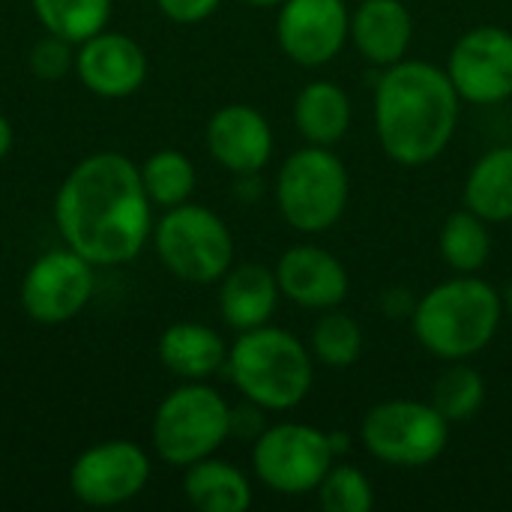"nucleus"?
I'll list each match as a JSON object with an SVG mask.
<instances>
[{
    "instance_id": "nucleus-1",
    "label": "nucleus",
    "mask_w": 512,
    "mask_h": 512,
    "mask_svg": "<svg viewBox=\"0 0 512 512\" xmlns=\"http://www.w3.org/2000/svg\"><path fill=\"white\" fill-rule=\"evenodd\" d=\"M153 201L144 192L141 168L123 153H93L60 183L54 222L69 249L93 267H114L138 258L153 234Z\"/></svg>"
},
{
    "instance_id": "nucleus-2",
    "label": "nucleus",
    "mask_w": 512,
    "mask_h": 512,
    "mask_svg": "<svg viewBox=\"0 0 512 512\" xmlns=\"http://www.w3.org/2000/svg\"><path fill=\"white\" fill-rule=\"evenodd\" d=\"M462 99L447 69L429 60H399L375 84V135L390 162L423 168L456 135Z\"/></svg>"
},
{
    "instance_id": "nucleus-3",
    "label": "nucleus",
    "mask_w": 512,
    "mask_h": 512,
    "mask_svg": "<svg viewBox=\"0 0 512 512\" xmlns=\"http://www.w3.org/2000/svg\"><path fill=\"white\" fill-rule=\"evenodd\" d=\"M504 297L477 273H459L429 288L411 312L417 342L438 360L456 363L486 351L501 327Z\"/></svg>"
},
{
    "instance_id": "nucleus-4",
    "label": "nucleus",
    "mask_w": 512,
    "mask_h": 512,
    "mask_svg": "<svg viewBox=\"0 0 512 512\" xmlns=\"http://www.w3.org/2000/svg\"><path fill=\"white\" fill-rule=\"evenodd\" d=\"M315 357L294 333L282 327L243 330L228 348V375L240 396L264 411L297 408L315 378Z\"/></svg>"
},
{
    "instance_id": "nucleus-5",
    "label": "nucleus",
    "mask_w": 512,
    "mask_h": 512,
    "mask_svg": "<svg viewBox=\"0 0 512 512\" xmlns=\"http://www.w3.org/2000/svg\"><path fill=\"white\" fill-rule=\"evenodd\" d=\"M348 168L333 147L306 144L294 150L276 174V204L282 219L303 234L330 231L348 207Z\"/></svg>"
},
{
    "instance_id": "nucleus-6",
    "label": "nucleus",
    "mask_w": 512,
    "mask_h": 512,
    "mask_svg": "<svg viewBox=\"0 0 512 512\" xmlns=\"http://www.w3.org/2000/svg\"><path fill=\"white\" fill-rule=\"evenodd\" d=\"M150 432L168 465L189 468L231 438V405L213 387L189 381L159 402Z\"/></svg>"
},
{
    "instance_id": "nucleus-7",
    "label": "nucleus",
    "mask_w": 512,
    "mask_h": 512,
    "mask_svg": "<svg viewBox=\"0 0 512 512\" xmlns=\"http://www.w3.org/2000/svg\"><path fill=\"white\" fill-rule=\"evenodd\" d=\"M153 246L171 276L192 285L219 282L234 264V237L207 207L180 204L165 210L153 228Z\"/></svg>"
},
{
    "instance_id": "nucleus-8",
    "label": "nucleus",
    "mask_w": 512,
    "mask_h": 512,
    "mask_svg": "<svg viewBox=\"0 0 512 512\" xmlns=\"http://www.w3.org/2000/svg\"><path fill=\"white\" fill-rule=\"evenodd\" d=\"M366 453L393 468H426L447 450L450 423L432 402L390 399L366 411L360 423Z\"/></svg>"
},
{
    "instance_id": "nucleus-9",
    "label": "nucleus",
    "mask_w": 512,
    "mask_h": 512,
    "mask_svg": "<svg viewBox=\"0 0 512 512\" xmlns=\"http://www.w3.org/2000/svg\"><path fill=\"white\" fill-rule=\"evenodd\" d=\"M333 462L330 435L309 423H276L252 441L255 477L276 495H312Z\"/></svg>"
},
{
    "instance_id": "nucleus-10",
    "label": "nucleus",
    "mask_w": 512,
    "mask_h": 512,
    "mask_svg": "<svg viewBox=\"0 0 512 512\" xmlns=\"http://www.w3.org/2000/svg\"><path fill=\"white\" fill-rule=\"evenodd\" d=\"M93 264L75 249L45 252L21 279V309L30 321L57 327L72 321L93 297Z\"/></svg>"
},
{
    "instance_id": "nucleus-11",
    "label": "nucleus",
    "mask_w": 512,
    "mask_h": 512,
    "mask_svg": "<svg viewBox=\"0 0 512 512\" xmlns=\"http://www.w3.org/2000/svg\"><path fill=\"white\" fill-rule=\"evenodd\" d=\"M444 69L462 102H507L512 96V33L498 24H483L462 33Z\"/></svg>"
},
{
    "instance_id": "nucleus-12",
    "label": "nucleus",
    "mask_w": 512,
    "mask_h": 512,
    "mask_svg": "<svg viewBox=\"0 0 512 512\" xmlns=\"http://www.w3.org/2000/svg\"><path fill=\"white\" fill-rule=\"evenodd\" d=\"M150 459L132 441H105L84 450L72 471L69 489L84 507H120L144 492Z\"/></svg>"
},
{
    "instance_id": "nucleus-13",
    "label": "nucleus",
    "mask_w": 512,
    "mask_h": 512,
    "mask_svg": "<svg viewBox=\"0 0 512 512\" xmlns=\"http://www.w3.org/2000/svg\"><path fill=\"white\" fill-rule=\"evenodd\" d=\"M276 39L297 66H327L351 39V9L345 0H285L276 15Z\"/></svg>"
},
{
    "instance_id": "nucleus-14",
    "label": "nucleus",
    "mask_w": 512,
    "mask_h": 512,
    "mask_svg": "<svg viewBox=\"0 0 512 512\" xmlns=\"http://www.w3.org/2000/svg\"><path fill=\"white\" fill-rule=\"evenodd\" d=\"M276 279L282 297L312 312H327L342 306L351 288L345 264L333 252L315 243H300L285 249L282 258L276 261Z\"/></svg>"
},
{
    "instance_id": "nucleus-15",
    "label": "nucleus",
    "mask_w": 512,
    "mask_h": 512,
    "mask_svg": "<svg viewBox=\"0 0 512 512\" xmlns=\"http://www.w3.org/2000/svg\"><path fill=\"white\" fill-rule=\"evenodd\" d=\"M210 156L231 174L255 177L273 156V129L267 117L243 102L222 105L204 132Z\"/></svg>"
},
{
    "instance_id": "nucleus-16",
    "label": "nucleus",
    "mask_w": 512,
    "mask_h": 512,
    "mask_svg": "<svg viewBox=\"0 0 512 512\" xmlns=\"http://www.w3.org/2000/svg\"><path fill=\"white\" fill-rule=\"evenodd\" d=\"M75 72L90 93L123 99L144 84L147 54L132 36L102 30L81 42V51L75 54Z\"/></svg>"
},
{
    "instance_id": "nucleus-17",
    "label": "nucleus",
    "mask_w": 512,
    "mask_h": 512,
    "mask_svg": "<svg viewBox=\"0 0 512 512\" xmlns=\"http://www.w3.org/2000/svg\"><path fill=\"white\" fill-rule=\"evenodd\" d=\"M411 39L414 15L402 0H363L351 12V42L378 69L405 60Z\"/></svg>"
},
{
    "instance_id": "nucleus-18",
    "label": "nucleus",
    "mask_w": 512,
    "mask_h": 512,
    "mask_svg": "<svg viewBox=\"0 0 512 512\" xmlns=\"http://www.w3.org/2000/svg\"><path fill=\"white\" fill-rule=\"evenodd\" d=\"M219 282V312L228 327L243 333L270 324L282 297L276 270L255 261L237 267L231 264V270Z\"/></svg>"
},
{
    "instance_id": "nucleus-19",
    "label": "nucleus",
    "mask_w": 512,
    "mask_h": 512,
    "mask_svg": "<svg viewBox=\"0 0 512 512\" xmlns=\"http://www.w3.org/2000/svg\"><path fill=\"white\" fill-rule=\"evenodd\" d=\"M159 360L183 381H204L228 363V348L213 327L177 321L159 336Z\"/></svg>"
},
{
    "instance_id": "nucleus-20",
    "label": "nucleus",
    "mask_w": 512,
    "mask_h": 512,
    "mask_svg": "<svg viewBox=\"0 0 512 512\" xmlns=\"http://www.w3.org/2000/svg\"><path fill=\"white\" fill-rule=\"evenodd\" d=\"M294 123L309 144L333 147L351 129V96L336 81H309L294 99Z\"/></svg>"
},
{
    "instance_id": "nucleus-21",
    "label": "nucleus",
    "mask_w": 512,
    "mask_h": 512,
    "mask_svg": "<svg viewBox=\"0 0 512 512\" xmlns=\"http://www.w3.org/2000/svg\"><path fill=\"white\" fill-rule=\"evenodd\" d=\"M462 201L489 225L512 219V144L486 150L465 177Z\"/></svg>"
},
{
    "instance_id": "nucleus-22",
    "label": "nucleus",
    "mask_w": 512,
    "mask_h": 512,
    "mask_svg": "<svg viewBox=\"0 0 512 512\" xmlns=\"http://www.w3.org/2000/svg\"><path fill=\"white\" fill-rule=\"evenodd\" d=\"M183 492L189 504L201 512H243L252 507L249 477L222 459H201L186 468Z\"/></svg>"
},
{
    "instance_id": "nucleus-23",
    "label": "nucleus",
    "mask_w": 512,
    "mask_h": 512,
    "mask_svg": "<svg viewBox=\"0 0 512 512\" xmlns=\"http://www.w3.org/2000/svg\"><path fill=\"white\" fill-rule=\"evenodd\" d=\"M441 258L456 273H480L492 258V234L489 222L480 219L474 210L462 207L447 216L438 234Z\"/></svg>"
},
{
    "instance_id": "nucleus-24",
    "label": "nucleus",
    "mask_w": 512,
    "mask_h": 512,
    "mask_svg": "<svg viewBox=\"0 0 512 512\" xmlns=\"http://www.w3.org/2000/svg\"><path fill=\"white\" fill-rule=\"evenodd\" d=\"M45 33H54L72 45L102 33L111 18V0H30Z\"/></svg>"
},
{
    "instance_id": "nucleus-25",
    "label": "nucleus",
    "mask_w": 512,
    "mask_h": 512,
    "mask_svg": "<svg viewBox=\"0 0 512 512\" xmlns=\"http://www.w3.org/2000/svg\"><path fill=\"white\" fill-rule=\"evenodd\" d=\"M309 351L315 363L327 369H336V372L351 369L363 357V327L357 324V318L327 309L312 327Z\"/></svg>"
},
{
    "instance_id": "nucleus-26",
    "label": "nucleus",
    "mask_w": 512,
    "mask_h": 512,
    "mask_svg": "<svg viewBox=\"0 0 512 512\" xmlns=\"http://www.w3.org/2000/svg\"><path fill=\"white\" fill-rule=\"evenodd\" d=\"M435 411L453 426V423H465L471 420L483 402H486V381L483 375L468 366L465 360L450 363V369H444L432 387V399Z\"/></svg>"
},
{
    "instance_id": "nucleus-27",
    "label": "nucleus",
    "mask_w": 512,
    "mask_h": 512,
    "mask_svg": "<svg viewBox=\"0 0 512 512\" xmlns=\"http://www.w3.org/2000/svg\"><path fill=\"white\" fill-rule=\"evenodd\" d=\"M141 183L153 204L162 210L180 207L195 192V165L180 150H159L141 165Z\"/></svg>"
},
{
    "instance_id": "nucleus-28",
    "label": "nucleus",
    "mask_w": 512,
    "mask_h": 512,
    "mask_svg": "<svg viewBox=\"0 0 512 512\" xmlns=\"http://www.w3.org/2000/svg\"><path fill=\"white\" fill-rule=\"evenodd\" d=\"M318 504L327 512H369L375 507V489L369 477L354 465H336L315 489Z\"/></svg>"
},
{
    "instance_id": "nucleus-29",
    "label": "nucleus",
    "mask_w": 512,
    "mask_h": 512,
    "mask_svg": "<svg viewBox=\"0 0 512 512\" xmlns=\"http://www.w3.org/2000/svg\"><path fill=\"white\" fill-rule=\"evenodd\" d=\"M69 69H75V54H72V42L48 33L42 36L33 48H30V72L42 81H60L69 75Z\"/></svg>"
},
{
    "instance_id": "nucleus-30",
    "label": "nucleus",
    "mask_w": 512,
    "mask_h": 512,
    "mask_svg": "<svg viewBox=\"0 0 512 512\" xmlns=\"http://www.w3.org/2000/svg\"><path fill=\"white\" fill-rule=\"evenodd\" d=\"M156 6L177 24H198L219 9V0H156Z\"/></svg>"
},
{
    "instance_id": "nucleus-31",
    "label": "nucleus",
    "mask_w": 512,
    "mask_h": 512,
    "mask_svg": "<svg viewBox=\"0 0 512 512\" xmlns=\"http://www.w3.org/2000/svg\"><path fill=\"white\" fill-rule=\"evenodd\" d=\"M261 411L264 408H258V405H243V408H231V435H237V438H249V441H255L267 426H264V420H261Z\"/></svg>"
},
{
    "instance_id": "nucleus-32",
    "label": "nucleus",
    "mask_w": 512,
    "mask_h": 512,
    "mask_svg": "<svg viewBox=\"0 0 512 512\" xmlns=\"http://www.w3.org/2000/svg\"><path fill=\"white\" fill-rule=\"evenodd\" d=\"M12 150V123L0 114V159Z\"/></svg>"
},
{
    "instance_id": "nucleus-33",
    "label": "nucleus",
    "mask_w": 512,
    "mask_h": 512,
    "mask_svg": "<svg viewBox=\"0 0 512 512\" xmlns=\"http://www.w3.org/2000/svg\"><path fill=\"white\" fill-rule=\"evenodd\" d=\"M243 3H249V6H258V9H273V6L279 9L285 0H243Z\"/></svg>"
},
{
    "instance_id": "nucleus-34",
    "label": "nucleus",
    "mask_w": 512,
    "mask_h": 512,
    "mask_svg": "<svg viewBox=\"0 0 512 512\" xmlns=\"http://www.w3.org/2000/svg\"><path fill=\"white\" fill-rule=\"evenodd\" d=\"M501 297H504V309H507V312H510V315H512V282H510V285H507V291H504Z\"/></svg>"
}]
</instances>
